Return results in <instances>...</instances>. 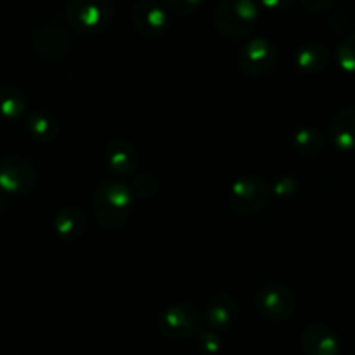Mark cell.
<instances>
[{"instance_id":"27","label":"cell","mask_w":355,"mask_h":355,"mask_svg":"<svg viewBox=\"0 0 355 355\" xmlns=\"http://www.w3.org/2000/svg\"><path fill=\"white\" fill-rule=\"evenodd\" d=\"M7 207H9V200L6 198V193H2V191H0V214H2V211H6Z\"/></svg>"},{"instance_id":"1","label":"cell","mask_w":355,"mask_h":355,"mask_svg":"<svg viewBox=\"0 0 355 355\" xmlns=\"http://www.w3.org/2000/svg\"><path fill=\"white\" fill-rule=\"evenodd\" d=\"M135 196L121 180H101L92 194V210L97 224L106 231L121 229L130 218Z\"/></svg>"},{"instance_id":"14","label":"cell","mask_w":355,"mask_h":355,"mask_svg":"<svg viewBox=\"0 0 355 355\" xmlns=\"http://www.w3.org/2000/svg\"><path fill=\"white\" fill-rule=\"evenodd\" d=\"M55 234L66 241L82 238L87 229V214L78 205H66L59 208L52 220Z\"/></svg>"},{"instance_id":"8","label":"cell","mask_w":355,"mask_h":355,"mask_svg":"<svg viewBox=\"0 0 355 355\" xmlns=\"http://www.w3.org/2000/svg\"><path fill=\"white\" fill-rule=\"evenodd\" d=\"M297 295L291 288L279 283H270L255 293V307L270 321H286L297 311Z\"/></svg>"},{"instance_id":"22","label":"cell","mask_w":355,"mask_h":355,"mask_svg":"<svg viewBox=\"0 0 355 355\" xmlns=\"http://www.w3.org/2000/svg\"><path fill=\"white\" fill-rule=\"evenodd\" d=\"M336 61L347 73H355V31L347 35L336 47Z\"/></svg>"},{"instance_id":"10","label":"cell","mask_w":355,"mask_h":355,"mask_svg":"<svg viewBox=\"0 0 355 355\" xmlns=\"http://www.w3.org/2000/svg\"><path fill=\"white\" fill-rule=\"evenodd\" d=\"M130 19L135 31L149 40H156L168 33L170 30V14L165 3L156 0H139L132 6Z\"/></svg>"},{"instance_id":"19","label":"cell","mask_w":355,"mask_h":355,"mask_svg":"<svg viewBox=\"0 0 355 355\" xmlns=\"http://www.w3.org/2000/svg\"><path fill=\"white\" fill-rule=\"evenodd\" d=\"M291 144L298 155L305 156V158H314V156L321 155L322 149L326 148V137L319 128L312 127V125H304L293 134Z\"/></svg>"},{"instance_id":"21","label":"cell","mask_w":355,"mask_h":355,"mask_svg":"<svg viewBox=\"0 0 355 355\" xmlns=\"http://www.w3.org/2000/svg\"><path fill=\"white\" fill-rule=\"evenodd\" d=\"M194 342H196L198 350L203 355H217L222 350V345H224V340L218 335V331L203 328H200V331L196 333Z\"/></svg>"},{"instance_id":"5","label":"cell","mask_w":355,"mask_h":355,"mask_svg":"<svg viewBox=\"0 0 355 355\" xmlns=\"http://www.w3.org/2000/svg\"><path fill=\"white\" fill-rule=\"evenodd\" d=\"M270 200V186L262 175L248 173L232 182L229 208L238 217H252L262 211Z\"/></svg>"},{"instance_id":"11","label":"cell","mask_w":355,"mask_h":355,"mask_svg":"<svg viewBox=\"0 0 355 355\" xmlns=\"http://www.w3.org/2000/svg\"><path fill=\"white\" fill-rule=\"evenodd\" d=\"M302 350L305 355H340L342 343L338 335L322 322H311L302 329Z\"/></svg>"},{"instance_id":"17","label":"cell","mask_w":355,"mask_h":355,"mask_svg":"<svg viewBox=\"0 0 355 355\" xmlns=\"http://www.w3.org/2000/svg\"><path fill=\"white\" fill-rule=\"evenodd\" d=\"M329 59L331 58H329L328 49L318 42H309V44L300 45L295 52V66L307 75L324 71L329 64Z\"/></svg>"},{"instance_id":"18","label":"cell","mask_w":355,"mask_h":355,"mask_svg":"<svg viewBox=\"0 0 355 355\" xmlns=\"http://www.w3.org/2000/svg\"><path fill=\"white\" fill-rule=\"evenodd\" d=\"M28 107L26 94L14 83H0V120H16Z\"/></svg>"},{"instance_id":"25","label":"cell","mask_w":355,"mask_h":355,"mask_svg":"<svg viewBox=\"0 0 355 355\" xmlns=\"http://www.w3.org/2000/svg\"><path fill=\"white\" fill-rule=\"evenodd\" d=\"M302 6L311 12H326V10L335 7V2L333 0H304Z\"/></svg>"},{"instance_id":"12","label":"cell","mask_w":355,"mask_h":355,"mask_svg":"<svg viewBox=\"0 0 355 355\" xmlns=\"http://www.w3.org/2000/svg\"><path fill=\"white\" fill-rule=\"evenodd\" d=\"M104 163L116 175L130 177L137 170V151L125 139H111L104 146Z\"/></svg>"},{"instance_id":"4","label":"cell","mask_w":355,"mask_h":355,"mask_svg":"<svg viewBox=\"0 0 355 355\" xmlns=\"http://www.w3.org/2000/svg\"><path fill=\"white\" fill-rule=\"evenodd\" d=\"M260 6L253 0H224L217 3L214 24L217 31L231 40H241L257 28Z\"/></svg>"},{"instance_id":"9","label":"cell","mask_w":355,"mask_h":355,"mask_svg":"<svg viewBox=\"0 0 355 355\" xmlns=\"http://www.w3.org/2000/svg\"><path fill=\"white\" fill-rule=\"evenodd\" d=\"M277 62V47L267 37L250 38L239 47L238 66L250 76H262L272 71Z\"/></svg>"},{"instance_id":"15","label":"cell","mask_w":355,"mask_h":355,"mask_svg":"<svg viewBox=\"0 0 355 355\" xmlns=\"http://www.w3.org/2000/svg\"><path fill=\"white\" fill-rule=\"evenodd\" d=\"M236 312H238V304H236L234 297L225 291L215 293L214 297L208 298L207 305H205V318H207L210 329H215V331L231 326L236 319Z\"/></svg>"},{"instance_id":"13","label":"cell","mask_w":355,"mask_h":355,"mask_svg":"<svg viewBox=\"0 0 355 355\" xmlns=\"http://www.w3.org/2000/svg\"><path fill=\"white\" fill-rule=\"evenodd\" d=\"M328 135L331 144L338 151H355V106H345L336 111L329 121Z\"/></svg>"},{"instance_id":"20","label":"cell","mask_w":355,"mask_h":355,"mask_svg":"<svg viewBox=\"0 0 355 355\" xmlns=\"http://www.w3.org/2000/svg\"><path fill=\"white\" fill-rule=\"evenodd\" d=\"M130 189L134 196L139 198V200H149V198H155L158 194L159 180L153 173H139L132 180Z\"/></svg>"},{"instance_id":"2","label":"cell","mask_w":355,"mask_h":355,"mask_svg":"<svg viewBox=\"0 0 355 355\" xmlns=\"http://www.w3.org/2000/svg\"><path fill=\"white\" fill-rule=\"evenodd\" d=\"M31 45L44 59L58 61L71 54L75 38L68 21L59 19L58 16H44L31 28Z\"/></svg>"},{"instance_id":"16","label":"cell","mask_w":355,"mask_h":355,"mask_svg":"<svg viewBox=\"0 0 355 355\" xmlns=\"http://www.w3.org/2000/svg\"><path fill=\"white\" fill-rule=\"evenodd\" d=\"M24 127H26L28 135L38 142H52L61 134V125L58 118L44 110H35L28 113Z\"/></svg>"},{"instance_id":"3","label":"cell","mask_w":355,"mask_h":355,"mask_svg":"<svg viewBox=\"0 0 355 355\" xmlns=\"http://www.w3.org/2000/svg\"><path fill=\"white\" fill-rule=\"evenodd\" d=\"M113 2L107 0H69L64 6V19L73 31L85 37L104 33L114 19Z\"/></svg>"},{"instance_id":"26","label":"cell","mask_w":355,"mask_h":355,"mask_svg":"<svg viewBox=\"0 0 355 355\" xmlns=\"http://www.w3.org/2000/svg\"><path fill=\"white\" fill-rule=\"evenodd\" d=\"M262 7H272V9H279V7H288L291 6V2H262Z\"/></svg>"},{"instance_id":"6","label":"cell","mask_w":355,"mask_h":355,"mask_svg":"<svg viewBox=\"0 0 355 355\" xmlns=\"http://www.w3.org/2000/svg\"><path fill=\"white\" fill-rule=\"evenodd\" d=\"M158 329L172 342L194 338L200 331V312L193 304L177 302L163 309L158 318Z\"/></svg>"},{"instance_id":"24","label":"cell","mask_w":355,"mask_h":355,"mask_svg":"<svg viewBox=\"0 0 355 355\" xmlns=\"http://www.w3.org/2000/svg\"><path fill=\"white\" fill-rule=\"evenodd\" d=\"M165 6L175 14L191 16V14H196L201 9L203 2L201 0H166Z\"/></svg>"},{"instance_id":"23","label":"cell","mask_w":355,"mask_h":355,"mask_svg":"<svg viewBox=\"0 0 355 355\" xmlns=\"http://www.w3.org/2000/svg\"><path fill=\"white\" fill-rule=\"evenodd\" d=\"M300 189V182H298L297 177L293 175H279L272 180V186H270V193L276 194L281 200H290Z\"/></svg>"},{"instance_id":"7","label":"cell","mask_w":355,"mask_h":355,"mask_svg":"<svg viewBox=\"0 0 355 355\" xmlns=\"http://www.w3.org/2000/svg\"><path fill=\"white\" fill-rule=\"evenodd\" d=\"M37 184V170L21 155H6L0 158V191L12 196H24Z\"/></svg>"}]
</instances>
